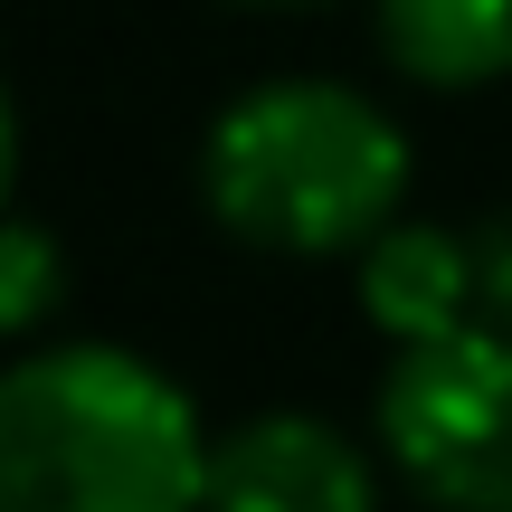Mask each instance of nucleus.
Wrapping results in <instances>:
<instances>
[{"instance_id":"1","label":"nucleus","mask_w":512,"mask_h":512,"mask_svg":"<svg viewBox=\"0 0 512 512\" xmlns=\"http://www.w3.org/2000/svg\"><path fill=\"white\" fill-rule=\"evenodd\" d=\"M209 427L152 361L57 342L0 380V494L19 512H181L209 503Z\"/></svg>"},{"instance_id":"2","label":"nucleus","mask_w":512,"mask_h":512,"mask_svg":"<svg viewBox=\"0 0 512 512\" xmlns=\"http://www.w3.org/2000/svg\"><path fill=\"white\" fill-rule=\"evenodd\" d=\"M200 200L266 256H361L408 200V143L370 95L332 76H275L209 124Z\"/></svg>"},{"instance_id":"3","label":"nucleus","mask_w":512,"mask_h":512,"mask_svg":"<svg viewBox=\"0 0 512 512\" xmlns=\"http://www.w3.org/2000/svg\"><path fill=\"white\" fill-rule=\"evenodd\" d=\"M380 456L427 503L512 512V332L503 323L399 342L380 380Z\"/></svg>"},{"instance_id":"4","label":"nucleus","mask_w":512,"mask_h":512,"mask_svg":"<svg viewBox=\"0 0 512 512\" xmlns=\"http://www.w3.org/2000/svg\"><path fill=\"white\" fill-rule=\"evenodd\" d=\"M380 494L370 456L323 418H247L209 456V503L247 512H361Z\"/></svg>"},{"instance_id":"5","label":"nucleus","mask_w":512,"mask_h":512,"mask_svg":"<svg viewBox=\"0 0 512 512\" xmlns=\"http://www.w3.org/2000/svg\"><path fill=\"white\" fill-rule=\"evenodd\" d=\"M361 313L389 342H437L456 323H484V266H475V228H427V219H389L361 247Z\"/></svg>"},{"instance_id":"6","label":"nucleus","mask_w":512,"mask_h":512,"mask_svg":"<svg viewBox=\"0 0 512 512\" xmlns=\"http://www.w3.org/2000/svg\"><path fill=\"white\" fill-rule=\"evenodd\" d=\"M380 19V48L399 76L418 86H494L512 76V0H370Z\"/></svg>"},{"instance_id":"7","label":"nucleus","mask_w":512,"mask_h":512,"mask_svg":"<svg viewBox=\"0 0 512 512\" xmlns=\"http://www.w3.org/2000/svg\"><path fill=\"white\" fill-rule=\"evenodd\" d=\"M57 285H67V266H57V238L29 219V209H19L10 238H0V332H10V342H29V332L48 323Z\"/></svg>"},{"instance_id":"8","label":"nucleus","mask_w":512,"mask_h":512,"mask_svg":"<svg viewBox=\"0 0 512 512\" xmlns=\"http://www.w3.org/2000/svg\"><path fill=\"white\" fill-rule=\"evenodd\" d=\"M475 266H484V323L512 332V209L475 228Z\"/></svg>"},{"instance_id":"9","label":"nucleus","mask_w":512,"mask_h":512,"mask_svg":"<svg viewBox=\"0 0 512 512\" xmlns=\"http://www.w3.org/2000/svg\"><path fill=\"white\" fill-rule=\"evenodd\" d=\"M238 10H304V0H238Z\"/></svg>"}]
</instances>
